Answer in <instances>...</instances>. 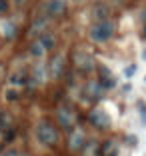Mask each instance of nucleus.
I'll use <instances>...</instances> for the list:
<instances>
[{
  "label": "nucleus",
  "instance_id": "nucleus-1",
  "mask_svg": "<svg viewBox=\"0 0 146 156\" xmlns=\"http://www.w3.org/2000/svg\"><path fill=\"white\" fill-rule=\"evenodd\" d=\"M36 138L44 144V146H54V144L58 142L60 134H58V130L54 128V124L42 120V122H38V126H36Z\"/></svg>",
  "mask_w": 146,
  "mask_h": 156
},
{
  "label": "nucleus",
  "instance_id": "nucleus-2",
  "mask_svg": "<svg viewBox=\"0 0 146 156\" xmlns=\"http://www.w3.org/2000/svg\"><path fill=\"white\" fill-rule=\"evenodd\" d=\"M112 34H114V26H112L108 20H100V22H96L94 26L90 28V38L94 42H98V44L108 42L110 38H112Z\"/></svg>",
  "mask_w": 146,
  "mask_h": 156
},
{
  "label": "nucleus",
  "instance_id": "nucleus-3",
  "mask_svg": "<svg viewBox=\"0 0 146 156\" xmlns=\"http://www.w3.org/2000/svg\"><path fill=\"white\" fill-rule=\"evenodd\" d=\"M56 118H58L60 126L66 130H70L74 126V122H76V118H74V112L70 110L68 106H60L58 110H56Z\"/></svg>",
  "mask_w": 146,
  "mask_h": 156
},
{
  "label": "nucleus",
  "instance_id": "nucleus-4",
  "mask_svg": "<svg viewBox=\"0 0 146 156\" xmlns=\"http://www.w3.org/2000/svg\"><path fill=\"white\" fill-rule=\"evenodd\" d=\"M90 122L94 124L96 128H110L112 120H110V116H108V112H106V110L96 108V110L90 112Z\"/></svg>",
  "mask_w": 146,
  "mask_h": 156
},
{
  "label": "nucleus",
  "instance_id": "nucleus-5",
  "mask_svg": "<svg viewBox=\"0 0 146 156\" xmlns=\"http://www.w3.org/2000/svg\"><path fill=\"white\" fill-rule=\"evenodd\" d=\"M44 8H46V12H48V16H60V14L66 12L68 2H66V0H48Z\"/></svg>",
  "mask_w": 146,
  "mask_h": 156
},
{
  "label": "nucleus",
  "instance_id": "nucleus-6",
  "mask_svg": "<svg viewBox=\"0 0 146 156\" xmlns=\"http://www.w3.org/2000/svg\"><path fill=\"white\" fill-rule=\"evenodd\" d=\"M84 144H86V136H84V132H82L80 128H76L72 134H70V138H68L70 150H80Z\"/></svg>",
  "mask_w": 146,
  "mask_h": 156
},
{
  "label": "nucleus",
  "instance_id": "nucleus-7",
  "mask_svg": "<svg viewBox=\"0 0 146 156\" xmlns=\"http://www.w3.org/2000/svg\"><path fill=\"white\" fill-rule=\"evenodd\" d=\"M64 66H66V60H64V56L56 54L54 58H52V62H50V76L60 78V76H62V72H64Z\"/></svg>",
  "mask_w": 146,
  "mask_h": 156
},
{
  "label": "nucleus",
  "instance_id": "nucleus-8",
  "mask_svg": "<svg viewBox=\"0 0 146 156\" xmlns=\"http://www.w3.org/2000/svg\"><path fill=\"white\" fill-rule=\"evenodd\" d=\"M74 60H76V64L80 70H92L94 68V60H92L90 54H84V52H78L76 56H74Z\"/></svg>",
  "mask_w": 146,
  "mask_h": 156
},
{
  "label": "nucleus",
  "instance_id": "nucleus-9",
  "mask_svg": "<svg viewBox=\"0 0 146 156\" xmlns=\"http://www.w3.org/2000/svg\"><path fill=\"white\" fill-rule=\"evenodd\" d=\"M46 80V66L42 64H36V68H34V72H32V80L28 84H32V86H34V84H42Z\"/></svg>",
  "mask_w": 146,
  "mask_h": 156
},
{
  "label": "nucleus",
  "instance_id": "nucleus-10",
  "mask_svg": "<svg viewBox=\"0 0 146 156\" xmlns=\"http://www.w3.org/2000/svg\"><path fill=\"white\" fill-rule=\"evenodd\" d=\"M84 94H86L88 98H98L102 94V86H100V82H88L86 86H84Z\"/></svg>",
  "mask_w": 146,
  "mask_h": 156
},
{
  "label": "nucleus",
  "instance_id": "nucleus-11",
  "mask_svg": "<svg viewBox=\"0 0 146 156\" xmlns=\"http://www.w3.org/2000/svg\"><path fill=\"white\" fill-rule=\"evenodd\" d=\"M28 52H30V56H34V58H42V56L46 54V48L40 44V40H34L30 44V50Z\"/></svg>",
  "mask_w": 146,
  "mask_h": 156
},
{
  "label": "nucleus",
  "instance_id": "nucleus-12",
  "mask_svg": "<svg viewBox=\"0 0 146 156\" xmlns=\"http://www.w3.org/2000/svg\"><path fill=\"white\" fill-rule=\"evenodd\" d=\"M26 82V72L24 70H16V72L10 76V86H22V84Z\"/></svg>",
  "mask_w": 146,
  "mask_h": 156
},
{
  "label": "nucleus",
  "instance_id": "nucleus-13",
  "mask_svg": "<svg viewBox=\"0 0 146 156\" xmlns=\"http://www.w3.org/2000/svg\"><path fill=\"white\" fill-rule=\"evenodd\" d=\"M46 28H48V20L46 18H36L34 24H32V28H30V34H42Z\"/></svg>",
  "mask_w": 146,
  "mask_h": 156
},
{
  "label": "nucleus",
  "instance_id": "nucleus-14",
  "mask_svg": "<svg viewBox=\"0 0 146 156\" xmlns=\"http://www.w3.org/2000/svg\"><path fill=\"white\" fill-rule=\"evenodd\" d=\"M102 156H118V144L114 140H108L102 146Z\"/></svg>",
  "mask_w": 146,
  "mask_h": 156
},
{
  "label": "nucleus",
  "instance_id": "nucleus-15",
  "mask_svg": "<svg viewBox=\"0 0 146 156\" xmlns=\"http://www.w3.org/2000/svg\"><path fill=\"white\" fill-rule=\"evenodd\" d=\"M40 44L44 46L46 50H50V48H54V44H56V40H54V36H50V34H40Z\"/></svg>",
  "mask_w": 146,
  "mask_h": 156
},
{
  "label": "nucleus",
  "instance_id": "nucleus-16",
  "mask_svg": "<svg viewBox=\"0 0 146 156\" xmlns=\"http://www.w3.org/2000/svg\"><path fill=\"white\" fill-rule=\"evenodd\" d=\"M108 14H110V10L104 8V6H96V10H94V16L98 18V22L100 20H108Z\"/></svg>",
  "mask_w": 146,
  "mask_h": 156
},
{
  "label": "nucleus",
  "instance_id": "nucleus-17",
  "mask_svg": "<svg viewBox=\"0 0 146 156\" xmlns=\"http://www.w3.org/2000/svg\"><path fill=\"white\" fill-rule=\"evenodd\" d=\"M2 34H4L6 38H14V34H16V26H14L12 22H6L4 26H2Z\"/></svg>",
  "mask_w": 146,
  "mask_h": 156
},
{
  "label": "nucleus",
  "instance_id": "nucleus-18",
  "mask_svg": "<svg viewBox=\"0 0 146 156\" xmlns=\"http://www.w3.org/2000/svg\"><path fill=\"white\" fill-rule=\"evenodd\" d=\"M136 64H126V68H124V76L126 78H132L134 74H136Z\"/></svg>",
  "mask_w": 146,
  "mask_h": 156
},
{
  "label": "nucleus",
  "instance_id": "nucleus-19",
  "mask_svg": "<svg viewBox=\"0 0 146 156\" xmlns=\"http://www.w3.org/2000/svg\"><path fill=\"white\" fill-rule=\"evenodd\" d=\"M4 96H6V100H16V98H18V92L14 90V88H8V90L4 92Z\"/></svg>",
  "mask_w": 146,
  "mask_h": 156
},
{
  "label": "nucleus",
  "instance_id": "nucleus-20",
  "mask_svg": "<svg viewBox=\"0 0 146 156\" xmlns=\"http://www.w3.org/2000/svg\"><path fill=\"white\" fill-rule=\"evenodd\" d=\"M138 110H140V116H142V122L146 124V106L142 104V102H140V104H138Z\"/></svg>",
  "mask_w": 146,
  "mask_h": 156
},
{
  "label": "nucleus",
  "instance_id": "nucleus-21",
  "mask_svg": "<svg viewBox=\"0 0 146 156\" xmlns=\"http://www.w3.org/2000/svg\"><path fill=\"white\" fill-rule=\"evenodd\" d=\"M8 10V2L6 0H0V12H6Z\"/></svg>",
  "mask_w": 146,
  "mask_h": 156
},
{
  "label": "nucleus",
  "instance_id": "nucleus-22",
  "mask_svg": "<svg viewBox=\"0 0 146 156\" xmlns=\"http://www.w3.org/2000/svg\"><path fill=\"white\" fill-rule=\"evenodd\" d=\"M140 20L146 24V8H142V12H140Z\"/></svg>",
  "mask_w": 146,
  "mask_h": 156
},
{
  "label": "nucleus",
  "instance_id": "nucleus-23",
  "mask_svg": "<svg viewBox=\"0 0 146 156\" xmlns=\"http://www.w3.org/2000/svg\"><path fill=\"white\" fill-rule=\"evenodd\" d=\"M26 2H28V0H14V4H16V6H24Z\"/></svg>",
  "mask_w": 146,
  "mask_h": 156
},
{
  "label": "nucleus",
  "instance_id": "nucleus-24",
  "mask_svg": "<svg viewBox=\"0 0 146 156\" xmlns=\"http://www.w3.org/2000/svg\"><path fill=\"white\" fill-rule=\"evenodd\" d=\"M142 58H144V62H146V48L142 50Z\"/></svg>",
  "mask_w": 146,
  "mask_h": 156
},
{
  "label": "nucleus",
  "instance_id": "nucleus-25",
  "mask_svg": "<svg viewBox=\"0 0 146 156\" xmlns=\"http://www.w3.org/2000/svg\"><path fill=\"white\" fill-rule=\"evenodd\" d=\"M0 76H2V66H0Z\"/></svg>",
  "mask_w": 146,
  "mask_h": 156
},
{
  "label": "nucleus",
  "instance_id": "nucleus-26",
  "mask_svg": "<svg viewBox=\"0 0 146 156\" xmlns=\"http://www.w3.org/2000/svg\"><path fill=\"white\" fill-rule=\"evenodd\" d=\"M144 82H146V76H144Z\"/></svg>",
  "mask_w": 146,
  "mask_h": 156
},
{
  "label": "nucleus",
  "instance_id": "nucleus-27",
  "mask_svg": "<svg viewBox=\"0 0 146 156\" xmlns=\"http://www.w3.org/2000/svg\"><path fill=\"white\" fill-rule=\"evenodd\" d=\"M96 2H100V0H96Z\"/></svg>",
  "mask_w": 146,
  "mask_h": 156
}]
</instances>
